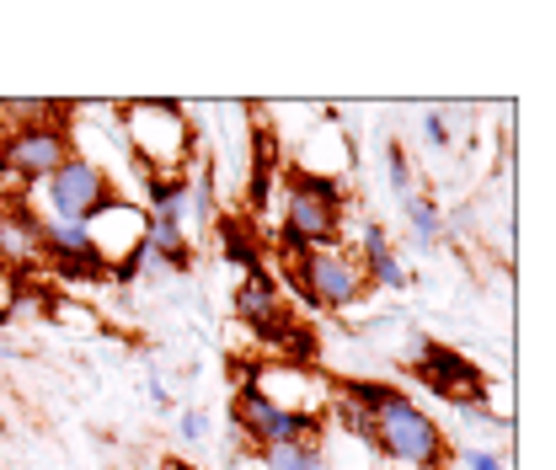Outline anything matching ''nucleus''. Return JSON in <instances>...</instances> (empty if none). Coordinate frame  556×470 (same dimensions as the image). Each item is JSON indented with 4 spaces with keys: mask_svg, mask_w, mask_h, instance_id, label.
<instances>
[{
    "mask_svg": "<svg viewBox=\"0 0 556 470\" xmlns=\"http://www.w3.org/2000/svg\"><path fill=\"white\" fill-rule=\"evenodd\" d=\"M118 129H124V144H129V161L139 166V177H188L193 172L199 129H193L182 102H172V97L124 102Z\"/></svg>",
    "mask_w": 556,
    "mask_h": 470,
    "instance_id": "obj_2",
    "label": "nucleus"
},
{
    "mask_svg": "<svg viewBox=\"0 0 556 470\" xmlns=\"http://www.w3.org/2000/svg\"><path fill=\"white\" fill-rule=\"evenodd\" d=\"M177 433H182V444H204L208 433H214L204 406H182V411H177Z\"/></svg>",
    "mask_w": 556,
    "mask_h": 470,
    "instance_id": "obj_18",
    "label": "nucleus"
},
{
    "mask_svg": "<svg viewBox=\"0 0 556 470\" xmlns=\"http://www.w3.org/2000/svg\"><path fill=\"white\" fill-rule=\"evenodd\" d=\"M386 172H391V193H396V203L413 199L417 193V172H413V161H407V150H402L396 139L386 144Z\"/></svg>",
    "mask_w": 556,
    "mask_h": 470,
    "instance_id": "obj_17",
    "label": "nucleus"
},
{
    "mask_svg": "<svg viewBox=\"0 0 556 470\" xmlns=\"http://www.w3.org/2000/svg\"><path fill=\"white\" fill-rule=\"evenodd\" d=\"M86 236H91V252H97L102 268L124 263L129 252H139V241H144V203L113 199L108 208H97V214L86 219Z\"/></svg>",
    "mask_w": 556,
    "mask_h": 470,
    "instance_id": "obj_11",
    "label": "nucleus"
},
{
    "mask_svg": "<svg viewBox=\"0 0 556 470\" xmlns=\"http://www.w3.org/2000/svg\"><path fill=\"white\" fill-rule=\"evenodd\" d=\"M327 411L343 422L353 439H364L380 460L402 470H444L450 466V439L422 406L380 380H338L327 391Z\"/></svg>",
    "mask_w": 556,
    "mask_h": 470,
    "instance_id": "obj_1",
    "label": "nucleus"
},
{
    "mask_svg": "<svg viewBox=\"0 0 556 470\" xmlns=\"http://www.w3.org/2000/svg\"><path fill=\"white\" fill-rule=\"evenodd\" d=\"M144 396H150V406H155V411H172V396H166L161 374H150V380H144Z\"/></svg>",
    "mask_w": 556,
    "mask_h": 470,
    "instance_id": "obj_21",
    "label": "nucleus"
},
{
    "mask_svg": "<svg viewBox=\"0 0 556 470\" xmlns=\"http://www.w3.org/2000/svg\"><path fill=\"white\" fill-rule=\"evenodd\" d=\"M460 466L466 470H508V455H497V449H460Z\"/></svg>",
    "mask_w": 556,
    "mask_h": 470,
    "instance_id": "obj_20",
    "label": "nucleus"
},
{
    "mask_svg": "<svg viewBox=\"0 0 556 470\" xmlns=\"http://www.w3.org/2000/svg\"><path fill=\"white\" fill-rule=\"evenodd\" d=\"M236 321L257 336L263 347H274L278 336H283V327L294 321V316H289V300H283V289H278V278L268 268L247 272V278L236 283Z\"/></svg>",
    "mask_w": 556,
    "mask_h": 470,
    "instance_id": "obj_10",
    "label": "nucleus"
},
{
    "mask_svg": "<svg viewBox=\"0 0 556 470\" xmlns=\"http://www.w3.org/2000/svg\"><path fill=\"white\" fill-rule=\"evenodd\" d=\"M0 300H5V272H0Z\"/></svg>",
    "mask_w": 556,
    "mask_h": 470,
    "instance_id": "obj_22",
    "label": "nucleus"
},
{
    "mask_svg": "<svg viewBox=\"0 0 556 470\" xmlns=\"http://www.w3.org/2000/svg\"><path fill=\"white\" fill-rule=\"evenodd\" d=\"M413 353H407V364H413V380L428 391V396H439V402H450L455 411H482L486 406V374L466 358V353H455V347H444V342H433V336L413 332Z\"/></svg>",
    "mask_w": 556,
    "mask_h": 470,
    "instance_id": "obj_5",
    "label": "nucleus"
},
{
    "mask_svg": "<svg viewBox=\"0 0 556 470\" xmlns=\"http://www.w3.org/2000/svg\"><path fill=\"white\" fill-rule=\"evenodd\" d=\"M257 470H332L321 444H274L257 449Z\"/></svg>",
    "mask_w": 556,
    "mask_h": 470,
    "instance_id": "obj_16",
    "label": "nucleus"
},
{
    "mask_svg": "<svg viewBox=\"0 0 556 470\" xmlns=\"http://www.w3.org/2000/svg\"><path fill=\"white\" fill-rule=\"evenodd\" d=\"M353 257H358V268L369 278V289L402 294V289L413 283V272L402 268V257H396V246H391V236H386L380 219H358V230H353Z\"/></svg>",
    "mask_w": 556,
    "mask_h": 470,
    "instance_id": "obj_12",
    "label": "nucleus"
},
{
    "mask_svg": "<svg viewBox=\"0 0 556 470\" xmlns=\"http://www.w3.org/2000/svg\"><path fill=\"white\" fill-rule=\"evenodd\" d=\"M75 155V139H70V118L65 124H43V129H22V135L0 139V182L22 188V199L33 188H43L60 166Z\"/></svg>",
    "mask_w": 556,
    "mask_h": 470,
    "instance_id": "obj_7",
    "label": "nucleus"
},
{
    "mask_svg": "<svg viewBox=\"0 0 556 470\" xmlns=\"http://www.w3.org/2000/svg\"><path fill=\"white\" fill-rule=\"evenodd\" d=\"M208 236L219 241V257H225L230 268H247V272L268 268V263H263V241L252 236V214H236V208H225V214L214 219V230H208Z\"/></svg>",
    "mask_w": 556,
    "mask_h": 470,
    "instance_id": "obj_14",
    "label": "nucleus"
},
{
    "mask_svg": "<svg viewBox=\"0 0 556 470\" xmlns=\"http://www.w3.org/2000/svg\"><path fill=\"white\" fill-rule=\"evenodd\" d=\"M402 219H407V230H413V246H422V252H433V246L450 236V214L439 208L433 193H413V199H402Z\"/></svg>",
    "mask_w": 556,
    "mask_h": 470,
    "instance_id": "obj_15",
    "label": "nucleus"
},
{
    "mask_svg": "<svg viewBox=\"0 0 556 470\" xmlns=\"http://www.w3.org/2000/svg\"><path fill=\"white\" fill-rule=\"evenodd\" d=\"M348 208H353V203H348L338 177L283 166V208H278V246H283V257L294 263V257H305L311 246L343 241Z\"/></svg>",
    "mask_w": 556,
    "mask_h": 470,
    "instance_id": "obj_3",
    "label": "nucleus"
},
{
    "mask_svg": "<svg viewBox=\"0 0 556 470\" xmlns=\"http://www.w3.org/2000/svg\"><path fill=\"white\" fill-rule=\"evenodd\" d=\"M289 283L305 294V305H316L321 316H348L369 300V278L358 268L353 246L332 241V246H311L305 257L289 263Z\"/></svg>",
    "mask_w": 556,
    "mask_h": 470,
    "instance_id": "obj_4",
    "label": "nucleus"
},
{
    "mask_svg": "<svg viewBox=\"0 0 556 470\" xmlns=\"http://www.w3.org/2000/svg\"><path fill=\"white\" fill-rule=\"evenodd\" d=\"M33 193H38V219H75V225H86L97 208H108V203L118 199L113 193V172L97 166V161H86V155H70L65 166L43 188H33Z\"/></svg>",
    "mask_w": 556,
    "mask_h": 470,
    "instance_id": "obj_6",
    "label": "nucleus"
},
{
    "mask_svg": "<svg viewBox=\"0 0 556 470\" xmlns=\"http://www.w3.org/2000/svg\"><path fill=\"white\" fill-rule=\"evenodd\" d=\"M422 139H428L433 150H450V144H455V124H450L444 107H433V113L422 118Z\"/></svg>",
    "mask_w": 556,
    "mask_h": 470,
    "instance_id": "obj_19",
    "label": "nucleus"
},
{
    "mask_svg": "<svg viewBox=\"0 0 556 470\" xmlns=\"http://www.w3.org/2000/svg\"><path fill=\"white\" fill-rule=\"evenodd\" d=\"M230 433L257 455V449H274V444H321V417H305V411H283L268 396H257L252 385L230 396Z\"/></svg>",
    "mask_w": 556,
    "mask_h": 470,
    "instance_id": "obj_8",
    "label": "nucleus"
},
{
    "mask_svg": "<svg viewBox=\"0 0 556 470\" xmlns=\"http://www.w3.org/2000/svg\"><path fill=\"white\" fill-rule=\"evenodd\" d=\"M139 252L144 257H155L161 268L172 272H193V236L182 230V219H172V214H144V241H139Z\"/></svg>",
    "mask_w": 556,
    "mask_h": 470,
    "instance_id": "obj_13",
    "label": "nucleus"
},
{
    "mask_svg": "<svg viewBox=\"0 0 556 470\" xmlns=\"http://www.w3.org/2000/svg\"><path fill=\"white\" fill-rule=\"evenodd\" d=\"M49 252H43V219L33 199H5L0 203V272L5 283L11 278H27L33 268H43Z\"/></svg>",
    "mask_w": 556,
    "mask_h": 470,
    "instance_id": "obj_9",
    "label": "nucleus"
}]
</instances>
